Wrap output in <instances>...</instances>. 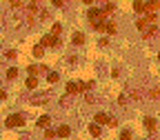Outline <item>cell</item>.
<instances>
[{
    "instance_id": "cell-1",
    "label": "cell",
    "mask_w": 160,
    "mask_h": 140,
    "mask_svg": "<svg viewBox=\"0 0 160 140\" xmlns=\"http://www.w3.org/2000/svg\"><path fill=\"white\" fill-rule=\"evenodd\" d=\"M22 125H25V116H20V114L7 118V127H22Z\"/></svg>"
},
{
    "instance_id": "cell-2",
    "label": "cell",
    "mask_w": 160,
    "mask_h": 140,
    "mask_svg": "<svg viewBox=\"0 0 160 140\" xmlns=\"http://www.w3.org/2000/svg\"><path fill=\"white\" fill-rule=\"evenodd\" d=\"M87 18H89L91 22H98V18H100V20H105V14H102L98 7H91V9H89V14H87Z\"/></svg>"
},
{
    "instance_id": "cell-3",
    "label": "cell",
    "mask_w": 160,
    "mask_h": 140,
    "mask_svg": "<svg viewBox=\"0 0 160 140\" xmlns=\"http://www.w3.org/2000/svg\"><path fill=\"white\" fill-rule=\"evenodd\" d=\"M58 44H60V40H58V38H54V36H45L42 38V42H40V47H58Z\"/></svg>"
},
{
    "instance_id": "cell-4",
    "label": "cell",
    "mask_w": 160,
    "mask_h": 140,
    "mask_svg": "<svg viewBox=\"0 0 160 140\" xmlns=\"http://www.w3.org/2000/svg\"><path fill=\"white\" fill-rule=\"evenodd\" d=\"M142 11H147V16L156 14V11H158V2L153 0V2H147V5H142Z\"/></svg>"
},
{
    "instance_id": "cell-5",
    "label": "cell",
    "mask_w": 160,
    "mask_h": 140,
    "mask_svg": "<svg viewBox=\"0 0 160 140\" xmlns=\"http://www.w3.org/2000/svg\"><path fill=\"white\" fill-rule=\"evenodd\" d=\"M69 133H71V129H69L67 125H60L58 129H56V136H60V138H67Z\"/></svg>"
},
{
    "instance_id": "cell-6",
    "label": "cell",
    "mask_w": 160,
    "mask_h": 140,
    "mask_svg": "<svg viewBox=\"0 0 160 140\" xmlns=\"http://www.w3.org/2000/svg\"><path fill=\"white\" fill-rule=\"evenodd\" d=\"M96 125H109V116L107 114H96Z\"/></svg>"
},
{
    "instance_id": "cell-7",
    "label": "cell",
    "mask_w": 160,
    "mask_h": 140,
    "mask_svg": "<svg viewBox=\"0 0 160 140\" xmlns=\"http://www.w3.org/2000/svg\"><path fill=\"white\" fill-rule=\"evenodd\" d=\"M31 102H33V105H42V102H47V93H38V96H33V98H31Z\"/></svg>"
},
{
    "instance_id": "cell-8",
    "label": "cell",
    "mask_w": 160,
    "mask_h": 140,
    "mask_svg": "<svg viewBox=\"0 0 160 140\" xmlns=\"http://www.w3.org/2000/svg\"><path fill=\"white\" fill-rule=\"evenodd\" d=\"M49 122H51V118H49V116H40V118H38V127L47 129V127H49Z\"/></svg>"
},
{
    "instance_id": "cell-9",
    "label": "cell",
    "mask_w": 160,
    "mask_h": 140,
    "mask_svg": "<svg viewBox=\"0 0 160 140\" xmlns=\"http://www.w3.org/2000/svg\"><path fill=\"white\" fill-rule=\"evenodd\" d=\"M156 125H158L156 118H145V127H147L149 131H156Z\"/></svg>"
},
{
    "instance_id": "cell-10",
    "label": "cell",
    "mask_w": 160,
    "mask_h": 140,
    "mask_svg": "<svg viewBox=\"0 0 160 140\" xmlns=\"http://www.w3.org/2000/svg\"><path fill=\"white\" fill-rule=\"evenodd\" d=\"M80 89H78V82H69V85H67V93H69V96H73V93H78Z\"/></svg>"
},
{
    "instance_id": "cell-11",
    "label": "cell",
    "mask_w": 160,
    "mask_h": 140,
    "mask_svg": "<svg viewBox=\"0 0 160 140\" xmlns=\"http://www.w3.org/2000/svg\"><path fill=\"white\" fill-rule=\"evenodd\" d=\"M136 27H138L140 31H145L147 29V18H138V20H136Z\"/></svg>"
},
{
    "instance_id": "cell-12",
    "label": "cell",
    "mask_w": 160,
    "mask_h": 140,
    "mask_svg": "<svg viewBox=\"0 0 160 140\" xmlns=\"http://www.w3.org/2000/svg\"><path fill=\"white\" fill-rule=\"evenodd\" d=\"M71 40H73V44H82L85 42V36H82V33H73Z\"/></svg>"
},
{
    "instance_id": "cell-13",
    "label": "cell",
    "mask_w": 160,
    "mask_h": 140,
    "mask_svg": "<svg viewBox=\"0 0 160 140\" xmlns=\"http://www.w3.org/2000/svg\"><path fill=\"white\" fill-rule=\"evenodd\" d=\"M105 29L107 33H116V22H105Z\"/></svg>"
},
{
    "instance_id": "cell-14",
    "label": "cell",
    "mask_w": 160,
    "mask_h": 140,
    "mask_svg": "<svg viewBox=\"0 0 160 140\" xmlns=\"http://www.w3.org/2000/svg\"><path fill=\"white\" fill-rule=\"evenodd\" d=\"M38 87V80L36 78H27V89H36Z\"/></svg>"
},
{
    "instance_id": "cell-15",
    "label": "cell",
    "mask_w": 160,
    "mask_h": 140,
    "mask_svg": "<svg viewBox=\"0 0 160 140\" xmlns=\"http://www.w3.org/2000/svg\"><path fill=\"white\" fill-rule=\"evenodd\" d=\"M60 31H62V25H60V22H56V25H54V27H51V33H54V38H56V36H58V33H60Z\"/></svg>"
},
{
    "instance_id": "cell-16",
    "label": "cell",
    "mask_w": 160,
    "mask_h": 140,
    "mask_svg": "<svg viewBox=\"0 0 160 140\" xmlns=\"http://www.w3.org/2000/svg\"><path fill=\"white\" fill-rule=\"evenodd\" d=\"M33 56H36V58H42V56H45V49L40 47V44H38V47H33Z\"/></svg>"
},
{
    "instance_id": "cell-17",
    "label": "cell",
    "mask_w": 160,
    "mask_h": 140,
    "mask_svg": "<svg viewBox=\"0 0 160 140\" xmlns=\"http://www.w3.org/2000/svg\"><path fill=\"white\" fill-rule=\"evenodd\" d=\"M89 133H91V136H100V127L98 125H91L89 127Z\"/></svg>"
},
{
    "instance_id": "cell-18",
    "label": "cell",
    "mask_w": 160,
    "mask_h": 140,
    "mask_svg": "<svg viewBox=\"0 0 160 140\" xmlns=\"http://www.w3.org/2000/svg\"><path fill=\"white\" fill-rule=\"evenodd\" d=\"M16 76H18V69H16V67H11V69L7 71V78H9V80H14Z\"/></svg>"
},
{
    "instance_id": "cell-19",
    "label": "cell",
    "mask_w": 160,
    "mask_h": 140,
    "mask_svg": "<svg viewBox=\"0 0 160 140\" xmlns=\"http://www.w3.org/2000/svg\"><path fill=\"white\" fill-rule=\"evenodd\" d=\"M58 78H60V76L56 74V71H51V74H47V80H49V82H58Z\"/></svg>"
},
{
    "instance_id": "cell-20",
    "label": "cell",
    "mask_w": 160,
    "mask_h": 140,
    "mask_svg": "<svg viewBox=\"0 0 160 140\" xmlns=\"http://www.w3.org/2000/svg\"><path fill=\"white\" fill-rule=\"evenodd\" d=\"M45 138H47V140L56 138V131H54V129H49V127H47V131H45Z\"/></svg>"
},
{
    "instance_id": "cell-21",
    "label": "cell",
    "mask_w": 160,
    "mask_h": 140,
    "mask_svg": "<svg viewBox=\"0 0 160 140\" xmlns=\"http://www.w3.org/2000/svg\"><path fill=\"white\" fill-rule=\"evenodd\" d=\"M91 25H94V29H105V20H98V22H91Z\"/></svg>"
},
{
    "instance_id": "cell-22",
    "label": "cell",
    "mask_w": 160,
    "mask_h": 140,
    "mask_svg": "<svg viewBox=\"0 0 160 140\" xmlns=\"http://www.w3.org/2000/svg\"><path fill=\"white\" fill-rule=\"evenodd\" d=\"M118 102H120V105H127V102H129V98H127V93H120V98H118Z\"/></svg>"
},
{
    "instance_id": "cell-23",
    "label": "cell",
    "mask_w": 160,
    "mask_h": 140,
    "mask_svg": "<svg viewBox=\"0 0 160 140\" xmlns=\"http://www.w3.org/2000/svg\"><path fill=\"white\" fill-rule=\"evenodd\" d=\"M120 140H131V131H122V136H120Z\"/></svg>"
},
{
    "instance_id": "cell-24",
    "label": "cell",
    "mask_w": 160,
    "mask_h": 140,
    "mask_svg": "<svg viewBox=\"0 0 160 140\" xmlns=\"http://www.w3.org/2000/svg\"><path fill=\"white\" fill-rule=\"evenodd\" d=\"M16 56H18V53H16V51H14V49H9V51H7V58H9V60H14V58H16Z\"/></svg>"
},
{
    "instance_id": "cell-25",
    "label": "cell",
    "mask_w": 160,
    "mask_h": 140,
    "mask_svg": "<svg viewBox=\"0 0 160 140\" xmlns=\"http://www.w3.org/2000/svg\"><path fill=\"white\" fill-rule=\"evenodd\" d=\"M151 98H153V100H158V87H153V89H151Z\"/></svg>"
},
{
    "instance_id": "cell-26",
    "label": "cell",
    "mask_w": 160,
    "mask_h": 140,
    "mask_svg": "<svg viewBox=\"0 0 160 140\" xmlns=\"http://www.w3.org/2000/svg\"><path fill=\"white\" fill-rule=\"evenodd\" d=\"M85 100H87V102H89V105H94V102H96V98H94V96H91V93H87V98H85Z\"/></svg>"
},
{
    "instance_id": "cell-27",
    "label": "cell",
    "mask_w": 160,
    "mask_h": 140,
    "mask_svg": "<svg viewBox=\"0 0 160 140\" xmlns=\"http://www.w3.org/2000/svg\"><path fill=\"white\" fill-rule=\"evenodd\" d=\"M134 9L136 11H142V2H134Z\"/></svg>"
},
{
    "instance_id": "cell-28",
    "label": "cell",
    "mask_w": 160,
    "mask_h": 140,
    "mask_svg": "<svg viewBox=\"0 0 160 140\" xmlns=\"http://www.w3.org/2000/svg\"><path fill=\"white\" fill-rule=\"evenodd\" d=\"M5 98H7V93H5V91H0V100H5Z\"/></svg>"
}]
</instances>
